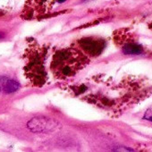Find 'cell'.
Instances as JSON below:
<instances>
[{
	"label": "cell",
	"instance_id": "cell-1",
	"mask_svg": "<svg viewBox=\"0 0 152 152\" xmlns=\"http://www.w3.org/2000/svg\"><path fill=\"white\" fill-rule=\"evenodd\" d=\"M88 63V59L82 52L75 48H64L58 50L51 64V68L58 78H67L73 76Z\"/></svg>",
	"mask_w": 152,
	"mask_h": 152
},
{
	"label": "cell",
	"instance_id": "cell-2",
	"mask_svg": "<svg viewBox=\"0 0 152 152\" xmlns=\"http://www.w3.org/2000/svg\"><path fill=\"white\" fill-rule=\"evenodd\" d=\"M37 56H33L30 63L28 64L26 67V71L28 72L29 77H31V81L35 84H43L45 83V79H46V72H45V67L43 66V60L39 56V52L36 54Z\"/></svg>",
	"mask_w": 152,
	"mask_h": 152
},
{
	"label": "cell",
	"instance_id": "cell-3",
	"mask_svg": "<svg viewBox=\"0 0 152 152\" xmlns=\"http://www.w3.org/2000/svg\"><path fill=\"white\" fill-rule=\"evenodd\" d=\"M59 125V123L54 119L39 116L34 117L28 122V128L33 132H48L54 131Z\"/></svg>",
	"mask_w": 152,
	"mask_h": 152
},
{
	"label": "cell",
	"instance_id": "cell-4",
	"mask_svg": "<svg viewBox=\"0 0 152 152\" xmlns=\"http://www.w3.org/2000/svg\"><path fill=\"white\" fill-rule=\"evenodd\" d=\"M79 46L87 54L92 56H97L103 52L106 47V43L103 39L94 38H84L79 40Z\"/></svg>",
	"mask_w": 152,
	"mask_h": 152
},
{
	"label": "cell",
	"instance_id": "cell-5",
	"mask_svg": "<svg viewBox=\"0 0 152 152\" xmlns=\"http://www.w3.org/2000/svg\"><path fill=\"white\" fill-rule=\"evenodd\" d=\"M0 88L6 93H13L18 91L20 85L13 79L5 77V76H0Z\"/></svg>",
	"mask_w": 152,
	"mask_h": 152
},
{
	"label": "cell",
	"instance_id": "cell-6",
	"mask_svg": "<svg viewBox=\"0 0 152 152\" xmlns=\"http://www.w3.org/2000/svg\"><path fill=\"white\" fill-rule=\"evenodd\" d=\"M123 52L125 55H140L143 53V48L136 43H127L123 47Z\"/></svg>",
	"mask_w": 152,
	"mask_h": 152
},
{
	"label": "cell",
	"instance_id": "cell-7",
	"mask_svg": "<svg viewBox=\"0 0 152 152\" xmlns=\"http://www.w3.org/2000/svg\"><path fill=\"white\" fill-rule=\"evenodd\" d=\"M143 119L147 120V121H149V122H152V106L149 107L146 110V112H145V114L143 115Z\"/></svg>",
	"mask_w": 152,
	"mask_h": 152
},
{
	"label": "cell",
	"instance_id": "cell-8",
	"mask_svg": "<svg viewBox=\"0 0 152 152\" xmlns=\"http://www.w3.org/2000/svg\"><path fill=\"white\" fill-rule=\"evenodd\" d=\"M123 148H116L115 149V151H134V149L132 148H125V147H122Z\"/></svg>",
	"mask_w": 152,
	"mask_h": 152
},
{
	"label": "cell",
	"instance_id": "cell-9",
	"mask_svg": "<svg viewBox=\"0 0 152 152\" xmlns=\"http://www.w3.org/2000/svg\"><path fill=\"white\" fill-rule=\"evenodd\" d=\"M56 1L59 3V4H62V3H64V2H65L66 0H56Z\"/></svg>",
	"mask_w": 152,
	"mask_h": 152
},
{
	"label": "cell",
	"instance_id": "cell-10",
	"mask_svg": "<svg viewBox=\"0 0 152 152\" xmlns=\"http://www.w3.org/2000/svg\"><path fill=\"white\" fill-rule=\"evenodd\" d=\"M4 37H5L4 33H0V39H2V38H4Z\"/></svg>",
	"mask_w": 152,
	"mask_h": 152
},
{
	"label": "cell",
	"instance_id": "cell-11",
	"mask_svg": "<svg viewBox=\"0 0 152 152\" xmlns=\"http://www.w3.org/2000/svg\"><path fill=\"white\" fill-rule=\"evenodd\" d=\"M0 91H1V88H0Z\"/></svg>",
	"mask_w": 152,
	"mask_h": 152
}]
</instances>
